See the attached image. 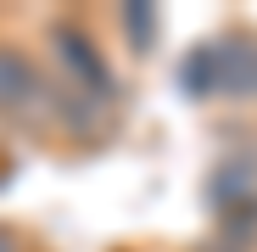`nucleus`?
I'll return each instance as SVG.
<instances>
[{
	"mask_svg": "<svg viewBox=\"0 0 257 252\" xmlns=\"http://www.w3.org/2000/svg\"><path fill=\"white\" fill-rule=\"evenodd\" d=\"M207 73H212V96H257V39H229V45H207Z\"/></svg>",
	"mask_w": 257,
	"mask_h": 252,
	"instance_id": "nucleus-1",
	"label": "nucleus"
},
{
	"mask_svg": "<svg viewBox=\"0 0 257 252\" xmlns=\"http://www.w3.org/2000/svg\"><path fill=\"white\" fill-rule=\"evenodd\" d=\"M56 45H62V62L84 78V84H106V67H101V56H90V45H84V34H73V28H56Z\"/></svg>",
	"mask_w": 257,
	"mask_h": 252,
	"instance_id": "nucleus-4",
	"label": "nucleus"
},
{
	"mask_svg": "<svg viewBox=\"0 0 257 252\" xmlns=\"http://www.w3.org/2000/svg\"><path fill=\"white\" fill-rule=\"evenodd\" d=\"M212 185H218L212 196H218V207H229V219L240 213V207L257 213V157H251V151H235V157L218 168V180H212Z\"/></svg>",
	"mask_w": 257,
	"mask_h": 252,
	"instance_id": "nucleus-2",
	"label": "nucleus"
},
{
	"mask_svg": "<svg viewBox=\"0 0 257 252\" xmlns=\"http://www.w3.org/2000/svg\"><path fill=\"white\" fill-rule=\"evenodd\" d=\"M39 96V73L17 56V51H0V112H23Z\"/></svg>",
	"mask_w": 257,
	"mask_h": 252,
	"instance_id": "nucleus-3",
	"label": "nucleus"
},
{
	"mask_svg": "<svg viewBox=\"0 0 257 252\" xmlns=\"http://www.w3.org/2000/svg\"><path fill=\"white\" fill-rule=\"evenodd\" d=\"M123 28H128V39L151 45V34H157V12H151V6H128V12H123Z\"/></svg>",
	"mask_w": 257,
	"mask_h": 252,
	"instance_id": "nucleus-5",
	"label": "nucleus"
}]
</instances>
